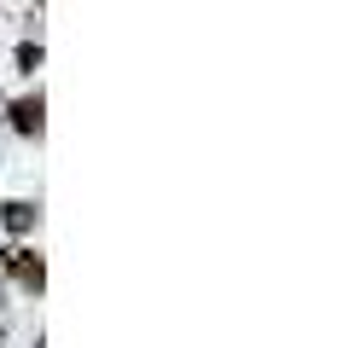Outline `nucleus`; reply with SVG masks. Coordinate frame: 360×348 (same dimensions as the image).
Listing matches in <instances>:
<instances>
[{"label":"nucleus","mask_w":360,"mask_h":348,"mask_svg":"<svg viewBox=\"0 0 360 348\" xmlns=\"http://www.w3.org/2000/svg\"><path fill=\"white\" fill-rule=\"evenodd\" d=\"M18 70H24V76H35V70H41V41H18Z\"/></svg>","instance_id":"4"},{"label":"nucleus","mask_w":360,"mask_h":348,"mask_svg":"<svg viewBox=\"0 0 360 348\" xmlns=\"http://www.w3.org/2000/svg\"><path fill=\"white\" fill-rule=\"evenodd\" d=\"M6 116H12V134L41 139V134H47V99H41V87H35V93H24V99H12V105H6Z\"/></svg>","instance_id":"2"},{"label":"nucleus","mask_w":360,"mask_h":348,"mask_svg":"<svg viewBox=\"0 0 360 348\" xmlns=\"http://www.w3.org/2000/svg\"><path fill=\"white\" fill-rule=\"evenodd\" d=\"M0 348H6V342H0Z\"/></svg>","instance_id":"5"},{"label":"nucleus","mask_w":360,"mask_h":348,"mask_svg":"<svg viewBox=\"0 0 360 348\" xmlns=\"http://www.w3.org/2000/svg\"><path fill=\"white\" fill-rule=\"evenodd\" d=\"M0 226H6L12 238H30V232L41 226V203H30V198H6V203H0Z\"/></svg>","instance_id":"3"},{"label":"nucleus","mask_w":360,"mask_h":348,"mask_svg":"<svg viewBox=\"0 0 360 348\" xmlns=\"http://www.w3.org/2000/svg\"><path fill=\"white\" fill-rule=\"evenodd\" d=\"M0 273H6L12 278V285L18 290H24V296H41V290H47V262H41V250H30V244H6V250H0Z\"/></svg>","instance_id":"1"}]
</instances>
